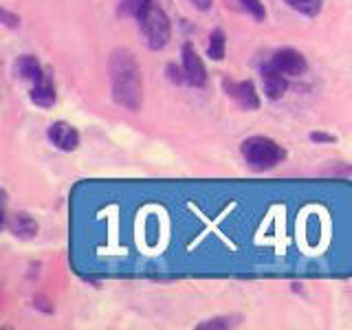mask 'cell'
I'll list each match as a JSON object with an SVG mask.
<instances>
[{
    "label": "cell",
    "instance_id": "cell-3",
    "mask_svg": "<svg viewBox=\"0 0 352 330\" xmlns=\"http://www.w3.org/2000/svg\"><path fill=\"white\" fill-rule=\"evenodd\" d=\"M139 29L143 33V38H146V44L152 51L163 49L172 36V27H170L168 16H165V11L154 5L139 18Z\"/></svg>",
    "mask_w": 352,
    "mask_h": 330
},
{
    "label": "cell",
    "instance_id": "cell-2",
    "mask_svg": "<svg viewBox=\"0 0 352 330\" xmlns=\"http://www.w3.org/2000/svg\"><path fill=\"white\" fill-rule=\"evenodd\" d=\"M240 152L242 157L247 159V163L251 165V168L256 170H271L275 168L278 163L284 161L286 152L282 146H278L273 139L269 137H249L242 141L240 146Z\"/></svg>",
    "mask_w": 352,
    "mask_h": 330
},
{
    "label": "cell",
    "instance_id": "cell-11",
    "mask_svg": "<svg viewBox=\"0 0 352 330\" xmlns=\"http://www.w3.org/2000/svg\"><path fill=\"white\" fill-rule=\"evenodd\" d=\"M16 73L22 77V80H31V82H40L44 73L40 69V62L33 58V55H22L16 62Z\"/></svg>",
    "mask_w": 352,
    "mask_h": 330
},
{
    "label": "cell",
    "instance_id": "cell-13",
    "mask_svg": "<svg viewBox=\"0 0 352 330\" xmlns=\"http://www.w3.org/2000/svg\"><path fill=\"white\" fill-rule=\"evenodd\" d=\"M152 7V0H121L119 3V11L126 16H132V18H141L146 11Z\"/></svg>",
    "mask_w": 352,
    "mask_h": 330
},
{
    "label": "cell",
    "instance_id": "cell-18",
    "mask_svg": "<svg viewBox=\"0 0 352 330\" xmlns=\"http://www.w3.org/2000/svg\"><path fill=\"white\" fill-rule=\"evenodd\" d=\"M168 75H170V82H176V84L185 82V73H183L181 69H176L174 64H170V66H168Z\"/></svg>",
    "mask_w": 352,
    "mask_h": 330
},
{
    "label": "cell",
    "instance_id": "cell-1",
    "mask_svg": "<svg viewBox=\"0 0 352 330\" xmlns=\"http://www.w3.org/2000/svg\"><path fill=\"white\" fill-rule=\"evenodd\" d=\"M108 71L115 102L128 110H139L143 104V77L135 55L128 49H115L110 53Z\"/></svg>",
    "mask_w": 352,
    "mask_h": 330
},
{
    "label": "cell",
    "instance_id": "cell-16",
    "mask_svg": "<svg viewBox=\"0 0 352 330\" xmlns=\"http://www.w3.org/2000/svg\"><path fill=\"white\" fill-rule=\"evenodd\" d=\"M240 3L256 20H264V16H267L264 14V5L260 3V0H240Z\"/></svg>",
    "mask_w": 352,
    "mask_h": 330
},
{
    "label": "cell",
    "instance_id": "cell-5",
    "mask_svg": "<svg viewBox=\"0 0 352 330\" xmlns=\"http://www.w3.org/2000/svg\"><path fill=\"white\" fill-rule=\"evenodd\" d=\"M183 73H185V82H190L192 86H205L207 82L205 64L198 58L192 44H185L183 47Z\"/></svg>",
    "mask_w": 352,
    "mask_h": 330
},
{
    "label": "cell",
    "instance_id": "cell-20",
    "mask_svg": "<svg viewBox=\"0 0 352 330\" xmlns=\"http://www.w3.org/2000/svg\"><path fill=\"white\" fill-rule=\"evenodd\" d=\"M311 139H313V141H317V143H322V141H326V143H330V141H335V137H328V135H322V132H313V135H311Z\"/></svg>",
    "mask_w": 352,
    "mask_h": 330
},
{
    "label": "cell",
    "instance_id": "cell-8",
    "mask_svg": "<svg viewBox=\"0 0 352 330\" xmlns=\"http://www.w3.org/2000/svg\"><path fill=\"white\" fill-rule=\"evenodd\" d=\"M7 229L20 240H31L33 236L38 234V223L33 220L27 212H16L14 216L5 218Z\"/></svg>",
    "mask_w": 352,
    "mask_h": 330
},
{
    "label": "cell",
    "instance_id": "cell-9",
    "mask_svg": "<svg viewBox=\"0 0 352 330\" xmlns=\"http://www.w3.org/2000/svg\"><path fill=\"white\" fill-rule=\"evenodd\" d=\"M262 80H264V93H267L269 99H282L286 93V75H282L278 69H273L269 64L267 69L262 73Z\"/></svg>",
    "mask_w": 352,
    "mask_h": 330
},
{
    "label": "cell",
    "instance_id": "cell-7",
    "mask_svg": "<svg viewBox=\"0 0 352 330\" xmlns=\"http://www.w3.org/2000/svg\"><path fill=\"white\" fill-rule=\"evenodd\" d=\"M225 91L247 110H256L260 106V97L256 93L253 82H225Z\"/></svg>",
    "mask_w": 352,
    "mask_h": 330
},
{
    "label": "cell",
    "instance_id": "cell-12",
    "mask_svg": "<svg viewBox=\"0 0 352 330\" xmlns=\"http://www.w3.org/2000/svg\"><path fill=\"white\" fill-rule=\"evenodd\" d=\"M225 47H227V42H225L223 29L212 31V36H209V47H207V55H209V58L220 62V60L225 58Z\"/></svg>",
    "mask_w": 352,
    "mask_h": 330
},
{
    "label": "cell",
    "instance_id": "cell-14",
    "mask_svg": "<svg viewBox=\"0 0 352 330\" xmlns=\"http://www.w3.org/2000/svg\"><path fill=\"white\" fill-rule=\"evenodd\" d=\"M284 3L304 16H317L322 11V0H284Z\"/></svg>",
    "mask_w": 352,
    "mask_h": 330
},
{
    "label": "cell",
    "instance_id": "cell-19",
    "mask_svg": "<svg viewBox=\"0 0 352 330\" xmlns=\"http://www.w3.org/2000/svg\"><path fill=\"white\" fill-rule=\"evenodd\" d=\"M190 3L196 7V9H201V11H207L209 7L214 5V0H190Z\"/></svg>",
    "mask_w": 352,
    "mask_h": 330
},
{
    "label": "cell",
    "instance_id": "cell-6",
    "mask_svg": "<svg viewBox=\"0 0 352 330\" xmlns=\"http://www.w3.org/2000/svg\"><path fill=\"white\" fill-rule=\"evenodd\" d=\"M49 139L53 146L62 152H73L80 146V135H77V130L71 124H66V121H55V124H51Z\"/></svg>",
    "mask_w": 352,
    "mask_h": 330
},
{
    "label": "cell",
    "instance_id": "cell-10",
    "mask_svg": "<svg viewBox=\"0 0 352 330\" xmlns=\"http://www.w3.org/2000/svg\"><path fill=\"white\" fill-rule=\"evenodd\" d=\"M31 102L42 106V108H49L55 104V88H53V84L47 75H44L42 80L36 82V86L31 88Z\"/></svg>",
    "mask_w": 352,
    "mask_h": 330
},
{
    "label": "cell",
    "instance_id": "cell-17",
    "mask_svg": "<svg viewBox=\"0 0 352 330\" xmlns=\"http://www.w3.org/2000/svg\"><path fill=\"white\" fill-rule=\"evenodd\" d=\"M0 18H3V22H5L7 27H11V29H16V27L20 25V18H18V16H14V14H9L7 9L0 11Z\"/></svg>",
    "mask_w": 352,
    "mask_h": 330
},
{
    "label": "cell",
    "instance_id": "cell-15",
    "mask_svg": "<svg viewBox=\"0 0 352 330\" xmlns=\"http://www.w3.org/2000/svg\"><path fill=\"white\" fill-rule=\"evenodd\" d=\"M234 326V319L231 317H216V319H209V322L198 324V330H214V328H231Z\"/></svg>",
    "mask_w": 352,
    "mask_h": 330
},
{
    "label": "cell",
    "instance_id": "cell-4",
    "mask_svg": "<svg viewBox=\"0 0 352 330\" xmlns=\"http://www.w3.org/2000/svg\"><path fill=\"white\" fill-rule=\"evenodd\" d=\"M271 66L273 69H278L286 77H295V75H302L306 71V60H304L302 53H297L293 49H282L273 55Z\"/></svg>",
    "mask_w": 352,
    "mask_h": 330
}]
</instances>
